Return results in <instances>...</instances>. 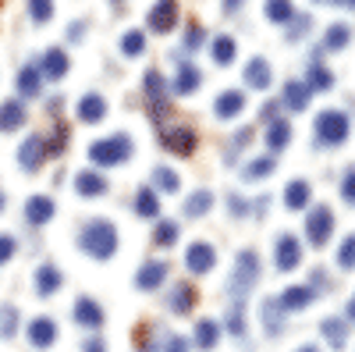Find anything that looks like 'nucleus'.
Listing matches in <instances>:
<instances>
[{"label":"nucleus","instance_id":"393cba45","mask_svg":"<svg viewBox=\"0 0 355 352\" xmlns=\"http://www.w3.org/2000/svg\"><path fill=\"white\" fill-rule=\"evenodd\" d=\"M309 182H302V178H295V182H288L284 185V207L288 210H306L309 207Z\"/></svg>","mask_w":355,"mask_h":352},{"label":"nucleus","instance_id":"72a5a7b5","mask_svg":"<svg viewBox=\"0 0 355 352\" xmlns=\"http://www.w3.org/2000/svg\"><path fill=\"white\" fill-rule=\"evenodd\" d=\"M348 40H352L348 25L345 22H334V25H327V33H323V50H345Z\"/></svg>","mask_w":355,"mask_h":352},{"label":"nucleus","instance_id":"a211bd4d","mask_svg":"<svg viewBox=\"0 0 355 352\" xmlns=\"http://www.w3.org/2000/svg\"><path fill=\"white\" fill-rule=\"evenodd\" d=\"M313 296H316V292L309 288V285H288L284 292H281V310L288 313V310H306L309 303H313Z\"/></svg>","mask_w":355,"mask_h":352},{"label":"nucleus","instance_id":"f03ea898","mask_svg":"<svg viewBox=\"0 0 355 352\" xmlns=\"http://www.w3.org/2000/svg\"><path fill=\"white\" fill-rule=\"evenodd\" d=\"M132 139L125 132H114V135H103L96 139L93 146H89V160H93L96 167H117V164H125L132 157Z\"/></svg>","mask_w":355,"mask_h":352},{"label":"nucleus","instance_id":"7ed1b4c3","mask_svg":"<svg viewBox=\"0 0 355 352\" xmlns=\"http://www.w3.org/2000/svg\"><path fill=\"white\" fill-rule=\"evenodd\" d=\"M256 281H259V256L252 249H242L239 256H234L227 292H231L234 299H242V296H249V292L256 288Z\"/></svg>","mask_w":355,"mask_h":352},{"label":"nucleus","instance_id":"423d86ee","mask_svg":"<svg viewBox=\"0 0 355 352\" xmlns=\"http://www.w3.org/2000/svg\"><path fill=\"white\" fill-rule=\"evenodd\" d=\"M46 153H50V142H46L43 135H28V139L21 142V150H18V164H21V171H25V174L40 171L43 160H46Z\"/></svg>","mask_w":355,"mask_h":352},{"label":"nucleus","instance_id":"3c124183","mask_svg":"<svg viewBox=\"0 0 355 352\" xmlns=\"http://www.w3.org/2000/svg\"><path fill=\"white\" fill-rule=\"evenodd\" d=\"M15 249H18L15 235H0V263H8V260L15 256Z\"/></svg>","mask_w":355,"mask_h":352},{"label":"nucleus","instance_id":"9b49d317","mask_svg":"<svg viewBox=\"0 0 355 352\" xmlns=\"http://www.w3.org/2000/svg\"><path fill=\"white\" fill-rule=\"evenodd\" d=\"M199 85H202V75H199L196 65H189V61L178 65V75L171 78V93H178V97H192Z\"/></svg>","mask_w":355,"mask_h":352},{"label":"nucleus","instance_id":"e433bc0d","mask_svg":"<svg viewBox=\"0 0 355 352\" xmlns=\"http://www.w3.org/2000/svg\"><path fill=\"white\" fill-rule=\"evenodd\" d=\"M263 11H266V18L277 22V25H284V22L295 18V4H291V0H266Z\"/></svg>","mask_w":355,"mask_h":352},{"label":"nucleus","instance_id":"58836bf2","mask_svg":"<svg viewBox=\"0 0 355 352\" xmlns=\"http://www.w3.org/2000/svg\"><path fill=\"white\" fill-rule=\"evenodd\" d=\"M277 164H274V157H256V160H249L245 167H242V174L249 182H259V178H266V174H270Z\"/></svg>","mask_w":355,"mask_h":352},{"label":"nucleus","instance_id":"1a4fd4ad","mask_svg":"<svg viewBox=\"0 0 355 352\" xmlns=\"http://www.w3.org/2000/svg\"><path fill=\"white\" fill-rule=\"evenodd\" d=\"M160 142H164V150H171V153H178V157H189L192 150H196V132L192 128H185V125H178V128H164L160 132Z\"/></svg>","mask_w":355,"mask_h":352},{"label":"nucleus","instance_id":"5701e85b","mask_svg":"<svg viewBox=\"0 0 355 352\" xmlns=\"http://www.w3.org/2000/svg\"><path fill=\"white\" fill-rule=\"evenodd\" d=\"M40 72H43L46 78H53V82H57V78H64V75H68V53H64V50H57V47L46 50V53H43V61H40Z\"/></svg>","mask_w":355,"mask_h":352},{"label":"nucleus","instance_id":"dca6fc26","mask_svg":"<svg viewBox=\"0 0 355 352\" xmlns=\"http://www.w3.org/2000/svg\"><path fill=\"white\" fill-rule=\"evenodd\" d=\"M28 342H33V349H50L57 342V324L50 317H36L28 324Z\"/></svg>","mask_w":355,"mask_h":352},{"label":"nucleus","instance_id":"ea45409f","mask_svg":"<svg viewBox=\"0 0 355 352\" xmlns=\"http://www.w3.org/2000/svg\"><path fill=\"white\" fill-rule=\"evenodd\" d=\"M153 185L160 192H178L182 189V178H178V171H171V167H153Z\"/></svg>","mask_w":355,"mask_h":352},{"label":"nucleus","instance_id":"49530a36","mask_svg":"<svg viewBox=\"0 0 355 352\" xmlns=\"http://www.w3.org/2000/svg\"><path fill=\"white\" fill-rule=\"evenodd\" d=\"M338 267L341 271H352L355 267V231L348 235V239L341 242V249H338Z\"/></svg>","mask_w":355,"mask_h":352},{"label":"nucleus","instance_id":"0e129e2a","mask_svg":"<svg viewBox=\"0 0 355 352\" xmlns=\"http://www.w3.org/2000/svg\"><path fill=\"white\" fill-rule=\"evenodd\" d=\"M299 352H316V345H302V349H299Z\"/></svg>","mask_w":355,"mask_h":352},{"label":"nucleus","instance_id":"6ab92c4d","mask_svg":"<svg viewBox=\"0 0 355 352\" xmlns=\"http://www.w3.org/2000/svg\"><path fill=\"white\" fill-rule=\"evenodd\" d=\"M75 320H78L82 328L96 331V328L103 324V310H100V303H96V299H89V296H82V299L75 303Z\"/></svg>","mask_w":355,"mask_h":352},{"label":"nucleus","instance_id":"c03bdc74","mask_svg":"<svg viewBox=\"0 0 355 352\" xmlns=\"http://www.w3.org/2000/svg\"><path fill=\"white\" fill-rule=\"evenodd\" d=\"M18 331V306H0V338H11Z\"/></svg>","mask_w":355,"mask_h":352},{"label":"nucleus","instance_id":"de8ad7c7","mask_svg":"<svg viewBox=\"0 0 355 352\" xmlns=\"http://www.w3.org/2000/svg\"><path fill=\"white\" fill-rule=\"evenodd\" d=\"M121 50H125L128 57H139V53L146 50V36L139 33V28H135V33H125V36H121Z\"/></svg>","mask_w":355,"mask_h":352},{"label":"nucleus","instance_id":"f704fd0d","mask_svg":"<svg viewBox=\"0 0 355 352\" xmlns=\"http://www.w3.org/2000/svg\"><path fill=\"white\" fill-rule=\"evenodd\" d=\"M210 53H214V61H217V65H231V61H234V53H239V43H234L231 36H214Z\"/></svg>","mask_w":355,"mask_h":352},{"label":"nucleus","instance_id":"79ce46f5","mask_svg":"<svg viewBox=\"0 0 355 352\" xmlns=\"http://www.w3.org/2000/svg\"><path fill=\"white\" fill-rule=\"evenodd\" d=\"M331 85H334V75H331L327 68H323V65H313V68H309V90H320V93H327Z\"/></svg>","mask_w":355,"mask_h":352},{"label":"nucleus","instance_id":"5fc2aeb1","mask_svg":"<svg viewBox=\"0 0 355 352\" xmlns=\"http://www.w3.org/2000/svg\"><path fill=\"white\" fill-rule=\"evenodd\" d=\"M202 43V28L199 25H189V33H185V50H196Z\"/></svg>","mask_w":355,"mask_h":352},{"label":"nucleus","instance_id":"8fccbe9b","mask_svg":"<svg viewBox=\"0 0 355 352\" xmlns=\"http://www.w3.org/2000/svg\"><path fill=\"white\" fill-rule=\"evenodd\" d=\"M341 199L348 203V207H355V167L345 171V182H341Z\"/></svg>","mask_w":355,"mask_h":352},{"label":"nucleus","instance_id":"603ef678","mask_svg":"<svg viewBox=\"0 0 355 352\" xmlns=\"http://www.w3.org/2000/svg\"><path fill=\"white\" fill-rule=\"evenodd\" d=\"M309 33V18L306 15H299V18H295V25L288 28V40H302Z\"/></svg>","mask_w":355,"mask_h":352},{"label":"nucleus","instance_id":"4d7b16f0","mask_svg":"<svg viewBox=\"0 0 355 352\" xmlns=\"http://www.w3.org/2000/svg\"><path fill=\"white\" fill-rule=\"evenodd\" d=\"M277 107H281V103H266V107H263V117H266V121H277Z\"/></svg>","mask_w":355,"mask_h":352},{"label":"nucleus","instance_id":"13d9d810","mask_svg":"<svg viewBox=\"0 0 355 352\" xmlns=\"http://www.w3.org/2000/svg\"><path fill=\"white\" fill-rule=\"evenodd\" d=\"M85 352H103V342H100V338H89V342H85Z\"/></svg>","mask_w":355,"mask_h":352},{"label":"nucleus","instance_id":"e2e57ef3","mask_svg":"<svg viewBox=\"0 0 355 352\" xmlns=\"http://www.w3.org/2000/svg\"><path fill=\"white\" fill-rule=\"evenodd\" d=\"M338 4H345V8H352V11H355V0H338Z\"/></svg>","mask_w":355,"mask_h":352},{"label":"nucleus","instance_id":"39448f33","mask_svg":"<svg viewBox=\"0 0 355 352\" xmlns=\"http://www.w3.org/2000/svg\"><path fill=\"white\" fill-rule=\"evenodd\" d=\"M331 235H334V214H331V207H313L309 210V217H306V239L320 249V246H327L331 242Z\"/></svg>","mask_w":355,"mask_h":352},{"label":"nucleus","instance_id":"052dcab7","mask_svg":"<svg viewBox=\"0 0 355 352\" xmlns=\"http://www.w3.org/2000/svg\"><path fill=\"white\" fill-rule=\"evenodd\" d=\"M242 8V0H224V11H239Z\"/></svg>","mask_w":355,"mask_h":352},{"label":"nucleus","instance_id":"20e7f679","mask_svg":"<svg viewBox=\"0 0 355 352\" xmlns=\"http://www.w3.org/2000/svg\"><path fill=\"white\" fill-rule=\"evenodd\" d=\"M313 128H316V142L320 146H341L345 139H348V114H341V110H323L316 121H313Z\"/></svg>","mask_w":355,"mask_h":352},{"label":"nucleus","instance_id":"c9c22d12","mask_svg":"<svg viewBox=\"0 0 355 352\" xmlns=\"http://www.w3.org/2000/svg\"><path fill=\"white\" fill-rule=\"evenodd\" d=\"M142 78H146V97L153 100L150 107H160V103H167V97H164V75H160L157 68H150V72H146Z\"/></svg>","mask_w":355,"mask_h":352},{"label":"nucleus","instance_id":"bf43d9fd","mask_svg":"<svg viewBox=\"0 0 355 352\" xmlns=\"http://www.w3.org/2000/svg\"><path fill=\"white\" fill-rule=\"evenodd\" d=\"M82 33H85V25H82V22H75V25H71V28H68V36H71V40H78V36H82Z\"/></svg>","mask_w":355,"mask_h":352},{"label":"nucleus","instance_id":"aec40b11","mask_svg":"<svg viewBox=\"0 0 355 352\" xmlns=\"http://www.w3.org/2000/svg\"><path fill=\"white\" fill-rule=\"evenodd\" d=\"M192 306H196V288H192L189 281L174 285L171 299H167V310H171V313H178V317H185V313H192Z\"/></svg>","mask_w":355,"mask_h":352},{"label":"nucleus","instance_id":"338daca9","mask_svg":"<svg viewBox=\"0 0 355 352\" xmlns=\"http://www.w3.org/2000/svg\"><path fill=\"white\" fill-rule=\"evenodd\" d=\"M4 203H8V199H4V192H0V210H4Z\"/></svg>","mask_w":355,"mask_h":352},{"label":"nucleus","instance_id":"f3484780","mask_svg":"<svg viewBox=\"0 0 355 352\" xmlns=\"http://www.w3.org/2000/svg\"><path fill=\"white\" fill-rule=\"evenodd\" d=\"M25 117H28V110L21 100H4L0 103V132H18L25 125Z\"/></svg>","mask_w":355,"mask_h":352},{"label":"nucleus","instance_id":"a18cd8bd","mask_svg":"<svg viewBox=\"0 0 355 352\" xmlns=\"http://www.w3.org/2000/svg\"><path fill=\"white\" fill-rule=\"evenodd\" d=\"M28 15L36 25H46L53 18V0H28Z\"/></svg>","mask_w":355,"mask_h":352},{"label":"nucleus","instance_id":"c756f323","mask_svg":"<svg viewBox=\"0 0 355 352\" xmlns=\"http://www.w3.org/2000/svg\"><path fill=\"white\" fill-rule=\"evenodd\" d=\"M135 214L146 217V221L160 217V196H157V189H139V196H135Z\"/></svg>","mask_w":355,"mask_h":352},{"label":"nucleus","instance_id":"37998d69","mask_svg":"<svg viewBox=\"0 0 355 352\" xmlns=\"http://www.w3.org/2000/svg\"><path fill=\"white\" fill-rule=\"evenodd\" d=\"M227 331H231L234 338L245 335V306H242V303H234V306L227 310Z\"/></svg>","mask_w":355,"mask_h":352},{"label":"nucleus","instance_id":"4be33fe9","mask_svg":"<svg viewBox=\"0 0 355 352\" xmlns=\"http://www.w3.org/2000/svg\"><path fill=\"white\" fill-rule=\"evenodd\" d=\"M309 82H302V78H291L288 85H284V107L288 110H306L309 107Z\"/></svg>","mask_w":355,"mask_h":352},{"label":"nucleus","instance_id":"473e14b6","mask_svg":"<svg viewBox=\"0 0 355 352\" xmlns=\"http://www.w3.org/2000/svg\"><path fill=\"white\" fill-rule=\"evenodd\" d=\"M210 210H214V192H206V189H199L185 199V217H202Z\"/></svg>","mask_w":355,"mask_h":352},{"label":"nucleus","instance_id":"4c0bfd02","mask_svg":"<svg viewBox=\"0 0 355 352\" xmlns=\"http://www.w3.org/2000/svg\"><path fill=\"white\" fill-rule=\"evenodd\" d=\"M281 303L277 299H266L263 303V310H259V317H263V324H266V331H270V335H281Z\"/></svg>","mask_w":355,"mask_h":352},{"label":"nucleus","instance_id":"6e6552de","mask_svg":"<svg viewBox=\"0 0 355 352\" xmlns=\"http://www.w3.org/2000/svg\"><path fill=\"white\" fill-rule=\"evenodd\" d=\"M185 267H189L192 274H210V271L217 267V249H214L210 242H192V246L185 249Z\"/></svg>","mask_w":355,"mask_h":352},{"label":"nucleus","instance_id":"69168bd1","mask_svg":"<svg viewBox=\"0 0 355 352\" xmlns=\"http://www.w3.org/2000/svg\"><path fill=\"white\" fill-rule=\"evenodd\" d=\"M313 4H338V0H313Z\"/></svg>","mask_w":355,"mask_h":352},{"label":"nucleus","instance_id":"b1692460","mask_svg":"<svg viewBox=\"0 0 355 352\" xmlns=\"http://www.w3.org/2000/svg\"><path fill=\"white\" fill-rule=\"evenodd\" d=\"M53 199L50 196H33V199H28L25 203V221L28 224H46L50 217H53Z\"/></svg>","mask_w":355,"mask_h":352},{"label":"nucleus","instance_id":"a878e982","mask_svg":"<svg viewBox=\"0 0 355 352\" xmlns=\"http://www.w3.org/2000/svg\"><path fill=\"white\" fill-rule=\"evenodd\" d=\"M61 285H64V278H61V271H57L53 263H43V267L36 271V292H40L43 299L53 296V292L61 288Z\"/></svg>","mask_w":355,"mask_h":352},{"label":"nucleus","instance_id":"cd10ccee","mask_svg":"<svg viewBox=\"0 0 355 352\" xmlns=\"http://www.w3.org/2000/svg\"><path fill=\"white\" fill-rule=\"evenodd\" d=\"M320 335L327 338L331 349H345V342H348V324H345L341 317H327V320L320 324Z\"/></svg>","mask_w":355,"mask_h":352},{"label":"nucleus","instance_id":"f8f14e48","mask_svg":"<svg viewBox=\"0 0 355 352\" xmlns=\"http://www.w3.org/2000/svg\"><path fill=\"white\" fill-rule=\"evenodd\" d=\"M164 278H167V263L164 260H146L139 267V274H135V288L139 292H153V288L164 285Z\"/></svg>","mask_w":355,"mask_h":352},{"label":"nucleus","instance_id":"7c9ffc66","mask_svg":"<svg viewBox=\"0 0 355 352\" xmlns=\"http://www.w3.org/2000/svg\"><path fill=\"white\" fill-rule=\"evenodd\" d=\"M291 142V125L284 121V117H277V121H270L266 125V146L277 153V150H284V146Z\"/></svg>","mask_w":355,"mask_h":352},{"label":"nucleus","instance_id":"2f4dec72","mask_svg":"<svg viewBox=\"0 0 355 352\" xmlns=\"http://www.w3.org/2000/svg\"><path fill=\"white\" fill-rule=\"evenodd\" d=\"M220 342V324L217 320H210V317H202L199 324H196V345L199 349H214Z\"/></svg>","mask_w":355,"mask_h":352},{"label":"nucleus","instance_id":"ddd939ff","mask_svg":"<svg viewBox=\"0 0 355 352\" xmlns=\"http://www.w3.org/2000/svg\"><path fill=\"white\" fill-rule=\"evenodd\" d=\"M245 110V93L242 90H224L217 100H214V114L220 121H231V117H239Z\"/></svg>","mask_w":355,"mask_h":352},{"label":"nucleus","instance_id":"09e8293b","mask_svg":"<svg viewBox=\"0 0 355 352\" xmlns=\"http://www.w3.org/2000/svg\"><path fill=\"white\" fill-rule=\"evenodd\" d=\"M234 135H239V139H231V142H227V157H234V153H242L245 146L252 142V128H242V132H234Z\"/></svg>","mask_w":355,"mask_h":352},{"label":"nucleus","instance_id":"bb28decb","mask_svg":"<svg viewBox=\"0 0 355 352\" xmlns=\"http://www.w3.org/2000/svg\"><path fill=\"white\" fill-rule=\"evenodd\" d=\"M142 352H189V342L182 335H164L157 331L150 338V345H142Z\"/></svg>","mask_w":355,"mask_h":352},{"label":"nucleus","instance_id":"a19ab883","mask_svg":"<svg viewBox=\"0 0 355 352\" xmlns=\"http://www.w3.org/2000/svg\"><path fill=\"white\" fill-rule=\"evenodd\" d=\"M178 235H182L178 221H160V224H157V231H153V242H157L160 249H167V246H174V242H178Z\"/></svg>","mask_w":355,"mask_h":352},{"label":"nucleus","instance_id":"9d476101","mask_svg":"<svg viewBox=\"0 0 355 352\" xmlns=\"http://www.w3.org/2000/svg\"><path fill=\"white\" fill-rule=\"evenodd\" d=\"M178 15H182V11H178V0H157V4L150 8V18H146V22H150V28H153V33H171V28L178 25Z\"/></svg>","mask_w":355,"mask_h":352},{"label":"nucleus","instance_id":"2eb2a0df","mask_svg":"<svg viewBox=\"0 0 355 352\" xmlns=\"http://www.w3.org/2000/svg\"><path fill=\"white\" fill-rule=\"evenodd\" d=\"M107 117V100L100 97V93H85L82 100H78V121H85V125H100Z\"/></svg>","mask_w":355,"mask_h":352},{"label":"nucleus","instance_id":"c85d7f7f","mask_svg":"<svg viewBox=\"0 0 355 352\" xmlns=\"http://www.w3.org/2000/svg\"><path fill=\"white\" fill-rule=\"evenodd\" d=\"M245 85L249 90H266V85H270V65H266L263 57H252L245 65Z\"/></svg>","mask_w":355,"mask_h":352},{"label":"nucleus","instance_id":"864d4df0","mask_svg":"<svg viewBox=\"0 0 355 352\" xmlns=\"http://www.w3.org/2000/svg\"><path fill=\"white\" fill-rule=\"evenodd\" d=\"M227 210H231L234 217H245V214H249V203H245L242 196H234V192H231V196H227Z\"/></svg>","mask_w":355,"mask_h":352},{"label":"nucleus","instance_id":"680f3d73","mask_svg":"<svg viewBox=\"0 0 355 352\" xmlns=\"http://www.w3.org/2000/svg\"><path fill=\"white\" fill-rule=\"evenodd\" d=\"M348 320H355V299L348 303Z\"/></svg>","mask_w":355,"mask_h":352},{"label":"nucleus","instance_id":"4468645a","mask_svg":"<svg viewBox=\"0 0 355 352\" xmlns=\"http://www.w3.org/2000/svg\"><path fill=\"white\" fill-rule=\"evenodd\" d=\"M75 192H78V196H85V199L103 196V192H107V178H103L100 171L85 167V171H78V174H75Z\"/></svg>","mask_w":355,"mask_h":352},{"label":"nucleus","instance_id":"412c9836","mask_svg":"<svg viewBox=\"0 0 355 352\" xmlns=\"http://www.w3.org/2000/svg\"><path fill=\"white\" fill-rule=\"evenodd\" d=\"M40 90H43V72H40V65H25V68L18 72V93H21L25 100H33V97H40Z\"/></svg>","mask_w":355,"mask_h":352},{"label":"nucleus","instance_id":"f257e3e1","mask_svg":"<svg viewBox=\"0 0 355 352\" xmlns=\"http://www.w3.org/2000/svg\"><path fill=\"white\" fill-rule=\"evenodd\" d=\"M78 249L93 260H110L117 253V228L103 217L89 221L82 231H78Z\"/></svg>","mask_w":355,"mask_h":352},{"label":"nucleus","instance_id":"6e6d98bb","mask_svg":"<svg viewBox=\"0 0 355 352\" xmlns=\"http://www.w3.org/2000/svg\"><path fill=\"white\" fill-rule=\"evenodd\" d=\"M64 146H68V128L61 125V128L53 132V142H50V150H64Z\"/></svg>","mask_w":355,"mask_h":352},{"label":"nucleus","instance_id":"0eeeda50","mask_svg":"<svg viewBox=\"0 0 355 352\" xmlns=\"http://www.w3.org/2000/svg\"><path fill=\"white\" fill-rule=\"evenodd\" d=\"M274 263H277V271H284V274H291V271L302 263V246H299V239H295L291 231H284L281 239H277V246H274Z\"/></svg>","mask_w":355,"mask_h":352}]
</instances>
